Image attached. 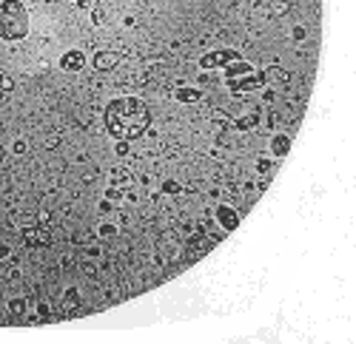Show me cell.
<instances>
[{"label":"cell","instance_id":"6da1fadb","mask_svg":"<svg viewBox=\"0 0 356 344\" xmlns=\"http://www.w3.org/2000/svg\"><path fill=\"white\" fill-rule=\"evenodd\" d=\"M106 131L114 140H137L151 125V111L140 97H117L106 106Z\"/></svg>","mask_w":356,"mask_h":344},{"label":"cell","instance_id":"7a4b0ae2","mask_svg":"<svg viewBox=\"0 0 356 344\" xmlns=\"http://www.w3.org/2000/svg\"><path fill=\"white\" fill-rule=\"evenodd\" d=\"M29 35V9L20 0H3L0 3V40L15 43Z\"/></svg>","mask_w":356,"mask_h":344},{"label":"cell","instance_id":"3957f363","mask_svg":"<svg viewBox=\"0 0 356 344\" xmlns=\"http://www.w3.org/2000/svg\"><path fill=\"white\" fill-rule=\"evenodd\" d=\"M231 60H240V54L234 52V49H214V52H208V54L200 57V69H205V71L225 69Z\"/></svg>","mask_w":356,"mask_h":344},{"label":"cell","instance_id":"277c9868","mask_svg":"<svg viewBox=\"0 0 356 344\" xmlns=\"http://www.w3.org/2000/svg\"><path fill=\"white\" fill-rule=\"evenodd\" d=\"M23 242H26L29 247H49V245H52V230L43 228V225L23 228Z\"/></svg>","mask_w":356,"mask_h":344},{"label":"cell","instance_id":"5b68a950","mask_svg":"<svg viewBox=\"0 0 356 344\" xmlns=\"http://www.w3.org/2000/svg\"><path fill=\"white\" fill-rule=\"evenodd\" d=\"M265 83V74H259V71H254V74H245V77H237V80H228V89L234 91V94H242V91H251V89H259Z\"/></svg>","mask_w":356,"mask_h":344},{"label":"cell","instance_id":"8992f818","mask_svg":"<svg viewBox=\"0 0 356 344\" xmlns=\"http://www.w3.org/2000/svg\"><path fill=\"white\" fill-rule=\"evenodd\" d=\"M217 222H220V228L223 230H237L240 228V213L234 211L231 205H217Z\"/></svg>","mask_w":356,"mask_h":344},{"label":"cell","instance_id":"52a82bcc","mask_svg":"<svg viewBox=\"0 0 356 344\" xmlns=\"http://www.w3.org/2000/svg\"><path fill=\"white\" fill-rule=\"evenodd\" d=\"M83 66H86V54H83L80 49H69V52L60 57V69L69 71V74H74V71H83Z\"/></svg>","mask_w":356,"mask_h":344},{"label":"cell","instance_id":"ba28073f","mask_svg":"<svg viewBox=\"0 0 356 344\" xmlns=\"http://www.w3.org/2000/svg\"><path fill=\"white\" fill-rule=\"evenodd\" d=\"M91 63H94V69H97V71H111V69H117L120 54H117V52H97Z\"/></svg>","mask_w":356,"mask_h":344},{"label":"cell","instance_id":"9c48e42d","mask_svg":"<svg viewBox=\"0 0 356 344\" xmlns=\"http://www.w3.org/2000/svg\"><path fill=\"white\" fill-rule=\"evenodd\" d=\"M254 66L245 60H231L228 66H225V80H237V77H245V74H254Z\"/></svg>","mask_w":356,"mask_h":344},{"label":"cell","instance_id":"30bf717a","mask_svg":"<svg viewBox=\"0 0 356 344\" xmlns=\"http://www.w3.org/2000/svg\"><path fill=\"white\" fill-rule=\"evenodd\" d=\"M288 151H291V137L288 134H274L271 137V154L276 159H282V157H288Z\"/></svg>","mask_w":356,"mask_h":344},{"label":"cell","instance_id":"8fae6325","mask_svg":"<svg viewBox=\"0 0 356 344\" xmlns=\"http://www.w3.org/2000/svg\"><path fill=\"white\" fill-rule=\"evenodd\" d=\"M108 182H111V188H120V191H125V188L131 185V174H128L125 168H114V171L108 174Z\"/></svg>","mask_w":356,"mask_h":344},{"label":"cell","instance_id":"7c38bea8","mask_svg":"<svg viewBox=\"0 0 356 344\" xmlns=\"http://www.w3.org/2000/svg\"><path fill=\"white\" fill-rule=\"evenodd\" d=\"M200 97H203V91L191 89V86H183V89L174 91V100H177V103H200Z\"/></svg>","mask_w":356,"mask_h":344},{"label":"cell","instance_id":"4fadbf2b","mask_svg":"<svg viewBox=\"0 0 356 344\" xmlns=\"http://www.w3.org/2000/svg\"><path fill=\"white\" fill-rule=\"evenodd\" d=\"M214 245V239H205V236H194V242H191V250H194V256H203L208 247Z\"/></svg>","mask_w":356,"mask_h":344},{"label":"cell","instance_id":"5bb4252c","mask_svg":"<svg viewBox=\"0 0 356 344\" xmlns=\"http://www.w3.org/2000/svg\"><path fill=\"white\" fill-rule=\"evenodd\" d=\"M254 125H259V114H245V117L237 120V128H240V131H248Z\"/></svg>","mask_w":356,"mask_h":344},{"label":"cell","instance_id":"9a60e30c","mask_svg":"<svg viewBox=\"0 0 356 344\" xmlns=\"http://www.w3.org/2000/svg\"><path fill=\"white\" fill-rule=\"evenodd\" d=\"M26 307H29L26 299H20V296H18V299H9V313H12V316H23Z\"/></svg>","mask_w":356,"mask_h":344},{"label":"cell","instance_id":"2e32d148","mask_svg":"<svg viewBox=\"0 0 356 344\" xmlns=\"http://www.w3.org/2000/svg\"><path fill=\"white\" fill-rule=\"evenodd\" d=\"M37 318L46 321V318H52V307L46 304V301H37Z\"/></svg>","mask_w":356,"mask_h":344},{"label":"cell","instance_id":"e0dca14e","mask_svg":"<svg viewBox=\"0 0 356 344\" xmlns=\"http://www.w3.org/2000/svg\"><path fill=\"white\" fill-rule=\"evenodd\" d=\"M117 233V225H111V222H103L97 228V236H114Z\"/></svg>","mask_w":356,"mask_h":344},{"label":"cell","instance_id":"ac0fdd59","mask_svg":"<svg viewBox=\"0 0 356 344\" xmlns=\"http://www.w3.org/2000/svg\"><path fill=\"white\" fill-rule=\"evenodd\" d=\"M66 304H80V293H77V287H69V290H66Z\"/></svg>","mask_w":356,"mask_h":344},{"label":"cell","instance_id":"d6986e66","mask_svg":"<svg viewBox=\"0 0 356 344\" xmlns=\"http://www.w3.org/2000/svg\"><path fill=\"white\" fill-rule=\"evenodd\" d=\"M162 191H165V194H180V191H183V185H180V182H174V179H168V182H162Z\"/></svg>","mask_w":356,"mask_h":344},{"label":"cell","instance_id":"ffe728a7","mask_svg":"<svg viewBox=\"0 0 356 344\" xmlns=\"http://www.w3.org/2000/svg\"><path fill=\"white\" fill-rule=\"evenodd\" d=\"M114 151H117V157H125L128 154V140H117Z\"/></svg>","mask_w":356,"mask_h":344},{"label":"cell","instance_id":"44dd1931","mask_svg":"<svg viewBox=\"0 0 356 344\" xmlns=\"http://www.w3.org/2000/svg\"><path fill=\"white\" fill-rule=\"evenodd\" d=\"M271 168H274V162H271V159H259V162H257V171H259V174H268Z\"/></svg>","mask_w":356,"mask_h":344},{"label":"cell","instance_id":"7402d4cb","mask_svg":"<svg viewBox=\"0 0 356 344\" xmlns=\"http://www.w3.org/2000/svg\"><path fill=\"white\" fill-rule=\"evenodd\" d=\"M271 12H274V15H282V12H288V3H282V0H274Z\"/></svg>","mask_w":356,"mask_h":344},{"label":"cell","instance_id":"603a6c76","mask_svg":"<svg viewBox=\"0 0 356 344\" xmlns=\"http://www.w3.org/2000/svg\"><path fill=\"white\" fill-rule=\"evenodd\" d=\"M26 140H15V145H12V151H15V154H26Z\"/></svg>","mask_w":356,"mask_h":344},{"label":"cell","instance_id":"cb8c5ba5","mask_svg":"<svg viewBox=\"0 0 356 344\" xmlns=\"http://www.w3.org/2000/svg\"><path fill=\"white\" fill-rule=\"evenodd\" d=\"M9 256H12V247L6 245V242H0V262H6Z\"/></svg>","mask_w":356,"mask_h":344},{"label":"cell","instance_id":"d4e9b609","mask_svg":"<svg viewBox=\"0 0 356 344\" xmlns=\"http://www.w3.org/2000/svg\"><path fill=\"white\" fill-rule=\"evenodd\" d=\"M291 35H294V40H305V35H308V32H305L302 26H294V32H291Z\"/></svg>","mask_w":356,"mask_h":344},{"label":"cell","instance_id":"484cf974","mask_svg":"<svg viewBox=\"0 0 356 344\" xmlns=\"http://www.w3.org/2000/svg\"><path fill=\"white\" fill-rule=\"evenodd\" d=\"M12 86H15V83H12V77H6V74H3V80H0V89H3V91H12Z\"/></svg>","mask_w":356,"mask_h":344},{"label":"cell","instance_id":"4316f807","mask_svg":"<svg viewBox=\"0 0 356 344\" xmlns=\"http://www.w3.org/2000/svg\"><path fill=\"white\" fill-rule=\"evenodd\" d=\"M103 18H106V15H103V12H100V9H94V23H97V26H100V23H103Z\"/></svg>","mask_w":356,"mask_h":344},{"label":"cell","instance_id":"83f0119b","mask_svg":"<svg viewBox=\"0 0 356 344\" xmlns=\"http://www.w3.org/2000/svg\"><path fill=\"white\" fill-rule=\"evenodd\" d=\"M77 6H80V9H91L94 3H91V0H77Z\"/></svg>","mask_w":356,"mask_h":344},{"label":"cell","instance_id":"f1b7e54d","mask_svg":"<svg viewBox=\"0 0 356 344\" xmlns=\"http://www.w3.org/2000/svg\"><path fill=\"white\" fill-rule=\"evenodd\" d=\"M3 157H6V151H3V145H0V162H3Z\"/></svg>","mask_w":356,"mask_h":344},{"label":"cell","instance_id":"f546056e","mask_svg":"<svg viewBox=\"0 0 356 344\" xmlns=\"http://www.w3.org/2000/svg\"><path fill=\"white\" fill-rule=\"evenodd\" d=\"M0 80H3V69H0Z\"/></svg>","mask_w":356,"mask_h":344},{"label":"cell","instance_id":"4dcf8cb0","mask_svg":"<svg viewBox=\"0 0 356 344\" xmlns=\"http://www.w3.org/2000/svg\"><path fill=\"white\" fill-rule=\"evenodd\" d=\"M74 3H77V0H74Z\"/></svg>","mask_w":356,"mask_h":344}]
</instances>
